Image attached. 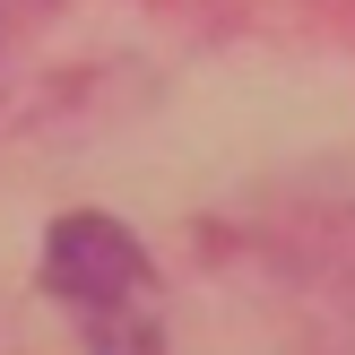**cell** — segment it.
<instances>
[{
  "mask_svg": "<svg viewBox=\"0 0 355 355\" xmlns=\"http://www.w3.org/2000/svg\"><path fill=\"white\" fill-rule=\"evenodd\" d=\"M44 286L61 295L78 321H96V338L121 355V338H148V252H139L130 234H121L113 217H96V208H78V217L52 225L44 243Z\"/></svg>",
  "mask_w": 355,
  "mask_h": 355,
  "instance_id": "6da1fadb",
  "label": "cell"
}]
</instances>
